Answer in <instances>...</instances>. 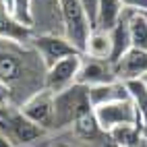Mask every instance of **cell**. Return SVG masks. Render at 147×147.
Returning <instances> with one entry per match:
<instances>
[{
    "instance_id": "1",
    "label": "cell",
    "mask_w": 147,
    "mask_h": 147,
    "mask_svg": "<svg viewBox=\"0 0 147 147\" xmlns=\"http://www.w3.org/2000/svg\"><path fill=\"white\" fill-rule=\"evenodd\" d=\"M46 64L29 40L0 37V83L13 108H21L46 87Z\"/></svg>"
},
{
    "instance_id": "2",
    "label": "cell",
    "mask_w": 147,
    "mask_h": 147,
    "mask_svg": "<svg viewBox=\"0 0 147 147\" xmlns=\"http://www.w3.org/2000/svg\"><path fill=\"white\" fill-rule=\"evenodd\" d=\"M87 108H91L87 87H83L79 83L68 87L62 93H58L54 97V126H52V131L60 133V131L71 129L75 118L83 110H87Z\"/></svg>"
},
{
    "instance_id": "3",
    "label": "cell",
    "mask_w": 147,
    "mask_h": 147,
    "mask_svg": "<svg viewBox=\"0 0 147 147\" xmlns=\"http://www.w3.org/2000/svg\"><path fill=\"white\" fill-rule=\"evenodd\" d=\"M0 126H2L6 131V135L11 137L15 147H31V145H35L37 141H42L48 135V131L44 126L35 124L33 120H29L19 108H13V106L4 108Z\"/></svg>"
},
{
    "instance_id": "4",
    "label": "cell",
    "mask_w": 147,
    "mask_h": 147,
    "mask_svg": "<svg viewBox=\"0 0 147 147\" xmlns=\"http://www.w3.org/2000/svg\"><path fill=\"white\" fill-rule=\"evenodd\" d=\"M58 8H60V19H62V33L83 54L87 37L91 33V25L83 11L81 0H58Z\"/></svg>"
},
{
    "instance_id": "5",
    "label": "cell",
    "mask_w": 147,
    "mask_h": 147,
    "mask_svg": "<svg viewBox=\"0 0 147 147\" xmlns=\"http://www.w3.org/2000/svg\"><path fill=\"white\" fill-rule=\"evenodd\" d=\"M95 110V118L97 124L104 133H110L118 126H126V124H141L139 112L133 104V100H120V102H112V104H104L93 108ZM143 126V124H141Z\"/></svg>"
},
{
    "instance_id": "6",
    "label": "cell",
    "mask_w": 147,
    "mask_h": 147,
    "mask_svg": "<svg viewBox=\"0 0 147 147\" xmlns=\"http://www.w3.org/2000/svg\"><path fill=\"white\" fill-rule=\"evenodd\" d=\"M29 42L37 50V54L42 56L46 68L56 64L58 60H62L66 56H71V54H81L66 40L64 33H33L29 37Z\"/></svg>"
},
{
    "instance_id": "7",
    "label": "cell",
    "mask_w": 147,
    "mask_h": 147,
    "mask_svg": "<svg viewBox=\"0 0 147 147\" xmlns=\"http://www.w3.org/2000/svg\"><path fill=\"white\" fill-rule=\"evenodd\" d=\"M81 56L83 54H71L58 60L56 64L48 66L46 71V89L52 91L54 95L66 91L68 87L77 85L79 79V66H81Z\"/></svg>"
},
{
    "instance_id": "8",
    "label": "cell",
    "mask_w": 147,
    "mask_h": 147,
    "mask_svg": "<svg viewBox=\"0 0 147 147\" xmlns=\"http://www.w3.org/2000/svg\"><path fill=\"white\" fill-rule=\"evenodd\" d=\"M54 97L56 95L44 87L42 91H37L35 95L29 97L19 110L29 120H33L35 124L44 126L46 131H52V126H54Z\"/></svg>"
},
{
    "instance_id": "9",
    "label": "cell",
    "mask_w": 147,
    "mask_h": 147,
    "mask_svg": "<svg viewBox=\"0 0 147 147\" xmlns=\"http://www.w3.org/2000/svg\"><path fill=\"white\" fill-rule=\"evenodd\" d=\"M114 66L110 60H102V58H93V56H81V66H79V79L77 83L83 87H93V85H102L108 81H114Z\"/></svg>"
},
{
    "instance_id": "10",
    "label": "cell",
    "mask_w": 147,
    "mask_h": 147,
    "mask_svg": "<svg viewBox=\"0 0 147 147\" xmlns=\"http://www.w3.org/2000/svg\"><path fill=\"white\" fill-rule=\"evenodd\" d=\"M114 66V77L118 81H135L147 75V50L141 48H131L129 52H124L118 60L112 62Z\"/></svg>"
},
{
    "instance_id": "11",
    "label": "cell",
    "mask_w": 147,
    "mask_h": 147,
    "mask_svg": "<svg viewBox=\"0 0 147 147\" xmlns=\"http://www.w3.org/2000/svg\"><path fill=\"white\" fill-rule=\"evenodd\" d=\"M87 95H89V104L93 108L104 106V104H112V102H120V100H129L131 97L126 83L118 81V79L102 83V85L87 87Z\"/></svg>"
},
{
    "instance_id": "12",
    "label": "cell",
    "mask_w": 147,
    "mask_h": 147,
    "mask_svg": "<svg viewBox=\"0 0 147 147\" xmlns=\"http://www.w3.org/2000/svg\"><path fill=\"white\" fill-rule=\"evenodd\" d=\"M124 4L122 0H100L97 4V21L93 29H104V31H110L116 27V23L122 19L124 15Z\"/></svg>"
},
{
    "instance_id": "13",
    "label": "cell",
    "mask_w": 147,
    "mask_h": 147,
    "mask_svg": "<svg viewBox=\"0 0 147 147\" xmlns=\"http://www.w3.org/2000/svg\"><path fill=\"white\" fill-rule=\"evenodd\" d=\"M116 147H147V137L141 124H126L118 126L108 133Z\"/></svg>"
},
{
    "instance_id": "14",
    "label": "cell",
    "mask_w": 147,
    "mask_h": 147,
    "mask_svg": "<svg viewBox=\"0 0 147 147\" xmlns=\"http://www.w3.org/2000/svg\"><path fill=\"white\" fill-rule=\"evenodd\" d=\"M83 54L112 62V37H110V31H104V29H91Z\"/></svg>"
},
{
    "instance_id": "15",
    "label": "cell",
    "mask_w": 147,
    "mask_h": 147,
    "mask_svg": "<svg viewBox=\"0 0 147 147\" xmlns=\"http://www.w3.org/2000/svg\"><path fill=\"white\" fill-rule=\"evenodd\" d=\"M110 37H112V62L118 60V58L129 52L133 44H131V33H129V13L124 8V15L114 29H110Z\"/></svg>"
},
{
    "instance_id": "16",
    "label": "cell",
    "mask_w": 147,
    "mask_h": 147,
    "mask_svg": "<svg viewBox=\"0 0 147 147\" xmlns=\"http://www.w3.org/2000/svg\"><path fill=\"white\" fill-rule=\"evenodd\" d=\"M33 35L31 29H27L23 25H19L11 11L6 8V4L0 0V37H11V40H29Z\"/></svg>"
},
{
    "instance_id": "17",
    "label": "cell",
    "mask_w": 147,
    "mask_h": 147,
    "mask_svg": "<svg viewBox=\"0 0 147 147\" xmlns=\"http://www.w3.org/2000/svg\"><path fill=\"white\" fill-rule=\"evenodd\" d=\"M129 13V33H131V44L133 48L147 50V17L145 13L126 8Z\"/></svg>"
},
{
    "instance_id": "18",
    "label": "cell",
    "mask_w": 147,
    "mask_h": 147,
    "mask_svg": "<svg viewBox=\"0 0 147 147\" xmlns=\"http://www.w3.org/2000/svg\"><path fill=\"white\" fill-rule=\"evenodd\" d=\"M11 15H13V19L19 25H23V27L33 31L35 15H33V2L31 0H15L13 6H11Z\"/></svg>"
},
{
    "instance_id": "19",
    "label": "cell",
    "mask_w": 147,
    "mask_h": 147,
    "mask_svg": "<svg viewBox=\"0 0 147 147\" xmlns=\"http://www.w3.org/2000/svg\"><path fill=\"white\" fill-rule=\"evenodd\" d=\"M81 4H83V11H85L87 19H89V25L93 29L95 21H97V4H100V0H81Z\"/></svg>"
},
{
    "instance_id": "20",
    "label": "cell",
    "mask_w": 147,
    "mask_h": 147,
    "mask_svg": "<svg viewBox=\"0 0 147 147\" xmlns=\"http://www.w3.org/2000/svg\"><path fill=\"white\" fill-rule=\"evenodd\" d=\"M122 4L126 8H133V11L147 13V0H122Z\"/></svg>"
},
{
    "instance_id": "21",
    "label": "cell",
    "mask_w": 147,
    "mask_h": 147,
    "mask_svg": "<svg viewBox=\"0 0 147 147\" xmlns=\"http://www.w3.org/2000/svg\"><path fill=\"white\" fill-rule=\"evenodd\" d=\"M0 147H15V143L11 141V137L6 135V131L0 126Z\"/></svg>"
},
{
    "instance_id": "22",
    "label": "cell",
    "mask_w": 147,
    "mask_h": 147,
    "mask_svg": "<svg viewBox=\"0 0 147 147\" xmlns=\"http://www.w3.org/2000/svg\"><path fill=\"white\" fill-rule=\"evenodd\" d=\"M2 2L6 4V8H8V11H11V6H13V2H15V0H2Z\"/></svg>"
},
{
    "instance_id": "23",
    "label": "cell",
    "mask_w": 147,
    "mask_h": 147,
    "mask_svg": "<svg viewBox=\"0 0 147 147\" xmlns=\"http://www.w3.org/2000/svg\"><path fill=\"white\" fill-rule=\"evenodd\" d=\"M141 81H143V83L147 85V75H143V77H141Z\"/></svg>"
},
{
    "instance_id": "24",
    "label": "cell",
    "mask_w": 147,
    "mask_h": 147,
    "mask_svg": "<svg viewBox=\"0 0 147 147\" xmlns=\"http://www.w3.org/2000/svg\"><path fill=\"white\" fill-rule=\"evenodd\" d=\"M145 17H147V13H145Z\"/></svg>"
}]
</instances>
